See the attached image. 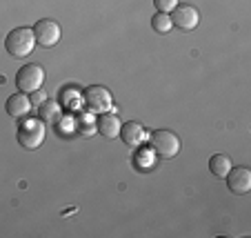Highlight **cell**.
Returning <instances> with one entry per match:
<instances>
[{"label": "cell", "mask_w": 251, "mask_h": 238, "mask_svg": "<svg viewBox=\"0 0 251 238\" xmlns=\"http://www.w3.org/2000/svg\"><path fill=\"white\" fill-rule=\"evenodd\" d=\"M120 127H123L120 118L116 114H109V111L100 114V118L96 120V129L102 133L104 138H118V136H120Z\"/></svg>", "instance_id": "11"}, {"label": "cell", "mask_w": 251, "mask_h": 238, "mask_svg": "<svg viewBox=\"0 0 251 238\" xmlns=\"http://www.w3.org/2000/svg\"><path fill=\"white\" fill-rule=\"evenodd\" d=\"M5 109H7V114H9L11 118L20 120V118H25V116L31 111V100H29L27 94H23V91H16V94H11L9 98H7Z\"/></svg>", "instance_id": "9"}, {"label": "cell", "mask_w": 251, "mask_h": 238, "mask_svg": "<svg viewBox=\"0 0 251 238\" xmlns=\"http://www.w3.org/2000/svg\"><path fill=\"white\" fill-rule=\"evenodd\" d=\"M45 136H47V129L40 118H25L18 125V143L25 149H38L45 143Z\"/></svg>", "instance_id": "2"}, {"label": "cell", "mask_w": 251, "mask_h": 238, "mask_svg": "<svg viewBox=\"0 0 251 238\" xmlns=\"http://www.w3.org/2000/svg\"><path fill=\"white\" fill-rule=\"evenodd\" d=\"M33 36H36V43L40 45V47H53V45L60 43V25L56 23V20L51 18H43L38 20V23L33 25Z\"/></svg>", "instance_id": "6"}, {"label": "cell", "mask_w": 251, "mask_h": 238, "mask_svg": "<svg viewBox=\"0 0 251 238\" xmlns=\"http://www.w3.org/2000/svg\"><path fill=\"white\" fill-rule=\"evenodd\" d=\"M231 158L225 156V154H216V156L209 158V169H211L213 176L218 178H225L229 174V169H231Z\"/></svg>", "instance_id": "12"}, {"label": "cell", "mask_w": 251, "mask_h": 238, "mask_svg": "<svg viewBox=\"0 0 251 238\" xmlns=\"http://www.w3.org/2000/svg\"><path fill=\"white\" fill-rule=\"evenodd\" d=\"M151 27H153V31H156V33H169L171 27H174V23H171L169 14L158 11V14L151 18Z\"/></svg>", "instance_id": "14"}, {"label": "cell", "mask_w": 251, "mask_h": 238, "mask_svg": "<svg viewBox=\"0 0 251 238\" xmlns=\"http://www.w3.org/2000/svg\"><path fill=\"white\" fill-rule=\"evenodd\" d=\"M45 82V69L36 62H29V65L20 67L18 74H16V87L23 94H33L38 91Z\"/></svg>", "instance_id": "4"}, {"label": "cell", "mask_w": 251, "mask_h": 238, "mask_svg": "<svg viewBox=\"0 0 251 238\" xmlns=\"http://www.w3.org/2000/svg\"><path fill=\"white\" fill-rule=\"evenodd\" d=\"M225 178H227V185L233 194L242 196L251 191V172L247 167H231Z\"/></svg>", "instance_id": "8"}, {"label": "cell", "mask_w": 251, "mask_h": 238, "mask_svg": "<svg viewBox=\"0 0 251 238\" xmlns=\"http://www.w3.org/2000/svg\"><path fill=\"white\" fill-rule=\"evenodd\" d=\"M85 103L89 107V111H96V114H104L114 107V96L107 87L102 85H91L85 89Z\"/></svg>", "instance_id": "5"}, {"label": "cell", "mask_w": 251, "mask_h": 238, "mask_svg": "<svg viewBox=\"0 0 251 238\" xmlns=\"http://www.w3.org/2000/svg\"><path fill=\"white\" fill-rule=\"evenodd\" d=\"M29 100H31V107H40L47 100V94L43 89H38V91H33V94H29Z\"/></svg>", "instance_id": "17"}, {"label": "cell", "mask_w": 251, "mask_h": 238, "mask_svg": "<svg viewBox=\"0 0 251 238\" xmlns=\"http://www.w3.org/2000/svg\"><path fill=\"white\" fill-rule=\"evenodd\" d=\"M169 18H171V23H174L178 29H182V31H194L200 23L198 9H196L194 5H185V2H182V5L178 2V5L171 9Z\"/></svg>", "instance_id": "7"}, {"label": "cell", "mask_w": 251, "mask_h": 238, "mask_svg": "<svg viewBox=\"0 0 251 238\" xmlns=\"http://www.w3.org/2000/svg\"><path fill=\"white\" fill-rule=\"evenodd\" d=\"M149 145H151L153 154L160 158H176L180 154V138L169 129H156L149 136Z\"/></svg>", "instance_id": "3"}, {"label": "cell", "mask_w": 251, "mask_h": 238, "mask_svg": "<svg viewBox=\"0 0 251 238\" xmlns=\"http://www.w3.org/2000/svg\"><path fill=\"white\" fill-rule=\"evenodd\" d=\"M36 47V36H33V29L29 27H16L7 33L5 38V49L11 58H25L33 52Z\"/></svg>", "instance_id": "1"}, {"label": "cell", "mask_w": 251, "mask_h": 238, "mask_svg": "<svg viewBox=\"0 0 251 238\" xmlns=\"http://www.w3.org/2000/svg\"><path fill=\"white\" fill-rule=\"evenodd\" d=\"M78 132H80V133H85V136H89V133L98 132V129H96V123H94V120H91V123H89V118H87V116H85V118L80 120V127H78Z\"/></svg>", "instance_id": "16"}, {"label": "cell", "mask_w": 251, "mask_h": 238, "mask_svg": "<svg viewBox=\"0 0 251 238\" xmlns=\"http://www.w3.org/2000/svg\"><path fill=\"white\" fill-rule=\"evenodd\" d=\"M38 118L43 123H56L60 118V105L56 100H45L43 105L38 107Z\"/></svg>", "instance_id": "13"}, {"label": "cell", "mask_w": 251, "mask_h": 238, "mask_svg": "<svg viewBox=\"0 0 251 238\" xmlns=\"http://www.w3.org/2000/svg\"><path fill=\"white\" fill-rule=\"evenodd\" d=\"M120 138L129 147H138V145H142L147 140V129L142 127L140 123H136V120H129V123H125L120 127Z\"/></svg>", "instance_id": "10"}, {"label": "cell", "mask_w": 251, "mask_h": 238, "mask_svg": "<svg viewBox=\"0 0 251 238\" xmlns=\"http://www.w3.org/2000/svg\"><path fill=\"white\" fill-rule=\"evenodd\" d=\"M153 5H156L158 11H162V14H169V11L174 9L176 5H178V0H153Z\"/></svg>", "instance_id": "15"}]
</instances>
